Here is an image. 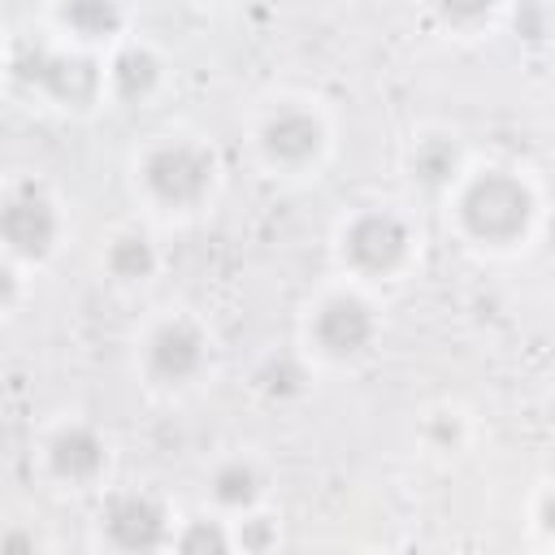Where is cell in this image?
<instances>
[{"label": "cell", "instance_id": "1", "mask_svg": "<svg viewBox=\"0 0 555 555\" xmlns=\"http://www.w3.org/2000/svg\"><path fill=\"white\" fill-rule=\"evenodd\" d=\"M525 212H529V199L512 178H481L464 199L468 225L490 238H503L516 225H525Z\"/></svg>", "mask_w": 555, "mask_h": 555}, {"label": "cell", "instance_id": "2", "mask_svg": "<svg viewBox=\"0 0 555 555\" xmlns=\"http://www.w3.org/2000/svg\"><path fill=\"white\" fill-rule=\"evenodd\" d=\"M147 182L165 199H195L208 186V160L195 147H160L147 160Z\"/></svg>", "mask_w": 555, "mask_h": 555}, {"label": "cell", "instance_id": "3", "mask_svg": "<svg viewBox=\"0 0 555 555\" xmlns=\"http://www.w3.org/2000/svg\"><path fill=\"white\" fill-rule=\"evenodd\" d=\"M52 230H56L52 208H48L35 191L9 199V208H4V234H9L13 247H22V251H43L48 238H52Z\"/></svg>", "mask_w": 555, "mask_h": 555}, {"label": "cell", "instance_id": "4", "mask_svg": "<svg viewBox=\"0 0 555 555\" xmlns=\"http://www.w3.org/2000/svg\"><path fill=\"white\" fill-rule=\"evenodd\" d=\"M347 251H351L356 264L382 269V264H390V260L403 251V230H399V221H390V217H364V221H356V230L347 234Z\"/></svg>", "mask_w": 555, "mask_h": 555}, {"label": "cell", "instance_id": "5", "mask_svg": "<svg viewBox=\"0 0 555 555\" xmlns=\"http://www.w3.org/2000/svg\"><path fill=\"white\" fill-rule=\"evenodd\" d=\"M160 512L147 503V499H117L113 512H108V533L113 542L121 546H156L160 542Z\"/></svg>", "mask_w": 555, "mask_h": 555}, {"label": "cell", "instance_id": "6", "mask_svg": "<svg viewBox=\"0 0 555 555\" xmlns=\"http://www.w3.org/2000/svg\"><path fill=\"white\" fill-rule=\"evenodd\" d=\"M317 334L330 351H356L364 338H369V312L356 304V299H334L321 321H317Z\"/></svg>", "mask_w": 555, "mask_h": 555}, {"label": "cell", "instance_id": "7", "mask_svg": "<svg viewBox=\"0 0 555 555\" xmlns=\"http://www.w3.org/2000/svg\"><path fill=\"white\" fill-rule=\"evenodd\" d=\"M199 364V338L186 325H165L152 343V369L165 377H186Z\"/></svg>", "mask_w": 555, "mask_h": 555}, {"label": "cell", "instance_id": "8", "mask_svg": "<svg viewBox=\"0 0 555 555\" xmlns=\"http://www.w3.org/2000/svg\"><path fill=\"white\" fill-rule=\"evenodd\" d=\"M264 143L273 156L282 160H304L308 152H317V126L304 117V113H282L269 130H264Z\"/></svg>", "mask_w": 555, "mask_h": 555}, {"label": "cell", "instance_id": "9", "mask_svg": "<svg viewBox=\"0 0 555 555\" xmlns=\"http://www.w3.org/2000/svg\"><path fill=\"white\" fill-rule=\"evenodd\" d=\"M56 468L69 473V477H91L100 468V442L87 434V429H69L56 438V451H52Z\"/></svg>", "mask_w": 555, "mask_h": 555}, {"label": "cell", "instance_id": "10", "mask_svg": "<svg viewBox=\"0 0 555 555\" xmlns=\"http://www.w3.org/2000/svg\"><path fill=\"white\" fill-rule=\"evenodd\" d=\"M108 264H113L121 278H143V273L152 269V251H147V243H143V238H121V243L113 247Z\"/></svg>", "mask_w": 555, "mask_h": 555}, {"label": "cell", "instance_id": "11", "mask_svg": "<svg viewBox=\"0 0 555 555\" xmlns=\"http://www.w3.org/2000/svg\"><path fill=\"white\" fill-rule=\"evenodd\" d=\"M65 17L82 30H100V26H113V0H69L65 4Z\"/></svg>", "mask_w": 555, "mask_h": 555}, {"label": "cell", "instance_id": "12", "mask_svg": "<svg viewBox=\"0 0 555 555\" xmlns=\"http://www.w3.org/2000/svg\"><path fill=\"white\" fill-rule=\"evenodd\" d=\"M251 490H256V477H251L243 464L217 473V499H221V503H247Z\"/></svg>", "mask_w": 555, "mask_h": 555}, {"label": "cell", "instance_id": "13", "mask_svg": "<svg viewBox=\"0 0 555 555\" xmlns=\"http://www.w3.org/2000/svg\"><path fill=\"white\" fill-rule=\"evenodd\" d=\"M442 4H447V13H455V17H477V13L490 9V0H442Z\"/></svg>", "mask_w": 555, "mask_h": 555}]
</instances>
